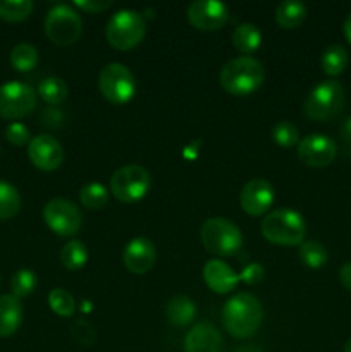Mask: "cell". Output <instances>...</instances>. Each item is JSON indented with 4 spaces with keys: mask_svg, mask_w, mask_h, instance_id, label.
I'll use <instances>...</instances> for the list:
<instances>
[{
    "mask_svg": "<svg viewBox=\"0 0 351 352\" xmlns=\"http://www.w3.org/2000/svg\"><path fill=\"white\" fill-rule=\"evenodd\" d=\"M264 309L253 294L240 292L226 301L222 308V323L227 332L236 339H246L260 329Z\"/></svg>",
    "mask_w": 351,
    "mask_h": 352,
    "instance_id": "1",
    "label": "cell"
},
{
    "mask_svg": "<svg viewBox=\"0 0 351 352\" xmlns=\"http://www.w3.org/2000/svg\"><path fill=\"white\" fill-rule=\"evenodd\" d=\"M265 79L264 65L250 55L231 58L219 76L220 86L234 96H244L260 88Z\"/></svg>",
    "mask_w": 351,
    "mask_h": 352,
    "instance_id": "2",
    "label": "cell"
},
{
    "mask_svg": "<svg viewBox=\"0 0 351 352\" xmlns=\"http://www.w3.org/2000/svg\"><path fill=\"white\" fill-rule=\"evenodd\" d=\"M262 234L265 239L279 246H298L303 243L306 226L296 210L279 208L262 220Z\"/></svg>",
    "mask_w": 351,
    "mask_h": 352,
    "instance_id": "3",
    "label": "cell"
},
{
    "mask_svg": "<svg viewBox=\"0 0 351 352\" xmlns=\"http://www.w3.org/2000/svg\"><path fill=\"white\" fill-rule=\"evenodd\" d=\"M147 21L138 10L120 9L110 16L105 26V36L117 50H129L143 40Z\"/></svg>",
    "mask_w": 351,
    "mask_h": 352,
    "instance_id": "4",
    "label": "cell"
},
{
    "mask_svg": "<svg viewBox=\"0 0 351 352\" xmlns=\"http://www.w3.org/2000/svg\"><path fill=\"white\" fill-rule=\"evenodd\" d=\"M200 237L206 251L219 256H229L243 246V234L240 227L226 217H212L205 220Z\"/></svg>",
    "mask_w": 351,
    "mask_h": 352,
    "instance_id": "5",
    "label": "cell"
},
{
    "mask_svg": "<svg viewBox=\"0 0 351 352\" xmlns=\"http://www.w3.org/2000/svg\"><path fill=\"white\" fill-rule=\"evenodd\" d=\"M344 107V88L336 79L320 81L305 100V116L312 120H327L343 110Z\"/></svg>",
    "mask_w": 351,
    "mask_h": 352,
    "instance_id": "6",
    "label": "cell"
},
{
    "mask_svg": "<svg viewBox=\"0 0 351 352\" xmlns=\"http://www.w3.org/2000/svg\"><path fill=\"white\" fill-rule=\"evenodd\" d=\"M45 31L55 45H72L81 36V16L74 7L67 3H57L47 12Z\"/></svg>",
    "mask_w": 351,
    "mask_h": 352,
    "instance_id": "7",
    "label": "cell"
},
{
    "mask_svg": "<svg viewBox=\"0 0 351 352\" xmlns=\"http://www.w3.org/2000/svg\"><path fill=\"white\" fill-rule=\"evenodd\" d=\"M148 189H150V174L147 168L136 164L117 168L110 179V191L123 203L140 201Z\"/></svg>",
    "mask_w": 351,
    "mask_h": 352,
    "instance_id": "8",
    "label": "cell"
},
{
    "mask_svg": "<svg viewBox=\"0 0 351 352\" xmlns=\"http://www.w3.org/2000/svg\"><path fill=\"white\" fill-rule=\"evenodd\" d=\"M98 86L102 95L112 103H126L136 93V79L131 69L120 62H110L100 71Z\"/></svg>",
    "mask_w": 351,
    "mask_h": 352,
    "instance_id": "9",
    "label": "cell"
},
{
    "mask_svg": "<svg viewBox=\"0 0 351 352\" xmlns=\"http://www.w3.org/2000/svg\"><path fill=\"white\" fill-rule=\"evenodd\" d=\"M36 107V91L23 81L0 85V116L3 119H21L30 116Z\"/></svg>",
    "mask_w": 351,
    "mask_h": 352,
    "instance_id": "10",
    "label": "cell"
},
{
    "mask_svg": "<svg viewBox=\"0 0 351 352\" xmlns=\"http://www.w3.org/2000/svg\"><path fill=\"white\" fill-rule=\"evenodd\" d=\"M43 220L57 236H74L81 227V212L69 199L54 198L43 206Z\"/></svg>",
    "mask_w": 351,
    "mask_h": 352,
    "instance_id": "11",
    "label": "cell"
},
{
    "mask_svg": "<svg viewBox=\"0 0 351 352\" xmlns=\"http://www.w3.org/2000/svg\"><path fill=\"white\" fill-rule=\"evenodd\" d=\"M28 157L36 168L52 172L64 162V148L50 134H38L28 144Z\"/></svg>",
    "mask_w": 351,
    "mask_h": 352,
    "instance_id": "12",
    "label": "cell"
},
{
    "mask_svg": "<svg viewBox=\"0 0 351 352\" xmlns=\"http://www.w3.org/2000/svg\"><path fill=\"white\" fill-rule=\"evenodd\" d=\"M188 21L196 30H220L229 19V9L219 0H195L188 6Z\"/></svg>",
    "mask_w": 351,
    "mask_h": 352,
    "instance_id": "13",
    "label": "cell"
},
{
    "mask_svg": "<svg viewBox=\"0 0 351 352\" xmlns=\"http://www.w3.org/2000/svg\"><path fill=\"white\" fill-rule=\"evenodd\" d=\"M336 143L326 134H308L298 143L299 160L310 167H327L336 158Z\"/></svg>",
    "mask_w": 351,
    "mask_h": 352,
    "instance_id": "14",
    "label": "cell"
},
{
    "mask_svg": "<svg viewBox=\"0 0 351 352\" xmlns=\"http://www.w3.org/2000/svg\"><path fill=\"white\" fill-rule=\"evenodd\" d=\"M240 203L248 215H264L274 203V188L267 179H251L241 189Z\"/></svg>",
    "mask_w": 351,
    "mask_h": 352,
    "instance_id": "15",
    "label": "cell"
},
{
    "mask_svg": "<svg viewBox=\"0 0 351 352\" xmlns=\"http://www.w3.org/2000/svg\"><path fill=\"white\" fill-rule=\"evenodd\" d=\"M155 260H157V251H155L153 243L147 237H134L124 248L123 261L127 270L133 274H147L153 267Z\"/></svg>",
    "mask_w": 351,
    "mask_h": 352,
    "instance_id": "16",
    "label": "cell"
},
{
    "mask_svg": "<svg viewBox=\"0 0 351 352\" xmlns=\"http://www.w3.org/2000/svg\"><path fill=\"white\" fill-rule=\"evenodd\" d=\"M222 333L209 322L198 323L186 333L184 352H222Z\"/></svg>",
    "mask_w": 351,
    "mask_h": 352,
    "instance_id": "17",
    "label": "cell"
},
{
    "mask_svg": "<svg viewBox=\"0 0 351 352\" xmlns=\"http://www.w3.org/2000/svg\"><path fill=\"white\" fill-rule=\"evenodd\" d=\"M203 280L217 294H227L237 285L240 274H236L226 261L209 260L203 267Z\"/></svg>",
    "mask_w": 351,
    "mask_h": 352,
    "instance_id": "18",
    "label": "cell"
},
{
    "mask_svg": "<svg viewBox=\"0 0 351 352\" xmlns=\"http://www.w3.org/2000/svg\"><path fill=\"white\" fill-rule=\"evenodd\" d=\"M23 322V306L12 294L0 296V337H10Z\"/></svg>",
    "mask_w": 351,
    "mask_h": 352,
    "instance_id": "19",
    "label": "cell"
},
{
    "mask_svg": "<svg viewBox=\"0 0 351 352\" xmlns=\"http://www.w3.org/2000/svg\"><path fill=\"white\" fill-rule=\"evenodd\" d=\"M165 315L167 320L176 327H184L196 316V306L191 298L188 296H174L169 299L167 306H165Z\"/></svg>",
    "mask_w": 351,
    "mask_h": 352,
    "instance_id": "20",
    "label": "cell"
},
{
    "mask_svg": "<svg viewBox=\"0 0 351 352\" xmlns=\"http://www.w3.org/2000/svg\"><path fill=\"white\" fill-rule=\"evenodd\" d=\"M233 45L243 55H250L262 45V33L253 23H243L233 31Z\"/></svg>",
    "mask_w": 351,
    "mask_h": 352,
    "instance_id": "21",
    "label": "cell"
},
{
    "mask_svg": "<svg viewBox=\"0 0 351 352\" xmlns=\"http://www.w3.org/2000/svg\"><path fill=\"white\" fill-rule=\"evenodd\" d=\"M306 17V6L299 0H284L275 9V21L281 28L292 30L298 28Z\"/></svg>",
    "mask_w": 351,
    "mask_h": 352,
    "instance_id": "22",
    "label": "cell"
},
{
    "mask_svg": "<svg viewBox=\"0 0 351 352\" xmlns=\"http://www.w3.org/2000/svg\"><path fill=\"white\" fill-rule=\"evenodd\" d=\"M322 69L327 76H339L348 65V52L343 45L332 43L322 52Z\"/></svg>",
    "mask_w": 351,
    "mask_h": 352,
    "instance_id": "23",
    "label": "cell"
},
{
    "mask_svg": "<svg viewBox=\"0 0 351 352\" xmlns=\"http://www.w3.org/2000/svg\"><path fill=\"white\" fill-rule=\"evenodd\" d=\"M67 85L58 76H48V78L41 79L40 85H38V95L41 96L43 102L50 103V105L64 102L67 98Z\"/></svg>",
    "mask_w": 351,
    "mask_h": 352,
    "instance_id": "24",
    "label": "cell"
},
{
    "mask_svg": "<svg viewBox=\"0 0 351 352\" xmlns=\"http://www.w3.org/2000/svg\"><path fill=\"white\" fill-rule=\"evenodd\" d=\"M10 64L19 72L31 71L38 64L36 47L31 43H26V41L14 45V48L10 50Z\"/></svg>",
    "mask_w": 351,
    "mask_h": 352,
    "instance_id": "25",
    "label": "cell"
},
{
    "mask_svg": "<svg viewBox=\"0 0 351 352\" xmlns=\"http://www.w3.org/2000/svg\"><path fill=\"white\" fill-rule=\"evenodd\" d=\"M61 261L67 270H79L88 261V250H86L85 243L78 239H72L62 248L61 251Z\"/></svg>",
    "mask_w": 351,
    "mask_h": 352,
    "instance_id": "26",
    "label": "cell"
},
{
    "mask_svg": "<svg viewBox=\"0 0 351 352\" xmlns=\"http://www.w3.org/2000/svg\"><path fill=\"white\" fill-rule=\"evenodd\" d=\"M21 210V195L12 184L0 181V220L16 217Z\"/></svg>",
    "mask_w": 351,
    "mask_h": 352,
    "instance_id": "27",
    "label": "cell"
},
{
    "mask_svg": "<svg viewBox=\"0 0 351 352\" xmlns=\"http://www.w3.org/2000/svg\"><path fill=\"white\" fill-rule=\"evenodd\" d=\"M298 254L303 263L310 268L323 267L327 263V258H329L327 248L319 241H305V243H301Z\"/></svg>",
    "mask_w": 351,
    "mask_h": 352,
    "instance_id": "28",
    "label": "cell"
},
{
    "mask_svg": "<svg viewBox=\"0 0 351 352\" xmlns=\"http://www.w3.org/2000/svg\"><path fill=\"white\" fill-rule=\"evenodd\" d=\"M33 10L31 0H0V17L10 23L26 19Z\"/></svg>",
    "mask_w": 351,
    "mask_h": 352,
    "instance_id": "29",
    "label": "cell"
},
{
    "mask_svg": "<svg viewBox=\"0 0 351 352\" xmlns=\"http://www.w3.org/2000/svg\"><path fill=\"white\" fill-rule=\"evenodd\" d=\"M48 306L58 316H72L76 311V301L65 289H52L48 294Z\"/></svg>",
    "mask_w": 351,
    "mask_h": 352,
    "instance_id": "30",
    "label": "cell"
},
{
    "mask_svg": "<svg viewBox=\"0 0 351 352\" xmlns=\"http://www.w3.org/2000/svg\"><path fill=\"white\" fill-rule=\"evenodd\" d=\"M79 199L86 208H102L109 201V192L105 186L100 182H88L79 191Z\"/></svg>",
    "mask_w": 351,
    "mask_h": 352,
    "instance_id": "31",
    "label": "cell"
},
{
    "mask_svg": "<svg viewBox=\"0 0 351 352\" xmlns=\"http://www.w3.org/2000/svg\"><path fill=\"white\" fill-rule=\"evenodd\" d=\"M36 287V275L30 268H21L10 278V289H12V296L17 299L26 298Z\"/></svg>",
    "mask_w": 351,
    "mask_h": 352,
    "instance_id": "32",
    "label": "cell"
},
{
    "mask_svg": "<svg viewBox=\"0 0 351 352\" xmlns=\"http://www.w3.org/2000/svg\"><path fill=\"white\" fill-rule=\"evenodd\" d=\"M272 138L282 148H291L299 143V131L289 120H281L272 127Z\"/></svg>",
    "mask_w": 351,
    "mask_h": 352,
    "instance_id": "33",
    "label": "cell"
},
{
    "mask_svg": "<svg viewBox=\"0 0 351 352\" xmlns=\"http://www.w3.org/2000/svg\"><path fill=\"white\" fill-rule=\"evenodd\" d=\"M72 337H74L78 342H81L83 346H92L96 340V332L93 329V325L86 320L79 318L72 323Z\"/></svg>",
    "mask_w": 351,
    "mask_h": 352,
    "instance_id": "34",
    "label": "cell"
},
{
    "mask_svg": "<svg viewBox=\"0 0 351 352\" xmlns=\"http://www.w3.org/2000/svg\"><path fill=\"white\" fill-rule=\"evenodd\" d=\"M6 138L9 143L16 144V146H23V144L31 141L30 129H28L23 122H10L9 126L6 127Z\"/></svg>",
    "mask_w": 351,
    "mask_h": 352,
    "instance_id": "35",
    "label": "cell"
},
{
    "mask_svg": "<svg viewBox=\"0 0 351 352\" xmlns=\"http://www.w3.org/2000/svg\"><path fill=\"white\" fill-rule=\"evenodd\" d=\"M265 270L260 263H250L243 268V272L240 274V280L246 282L248 285H255L258 282H262L264 278Z\"/></svg>",
    "mask_w": 351,
    "mask_h": 352,
    "instance_id": "36",
    "label": "cell"
},
{
    "mask_svg": "<svg viewBox=\"0 0 351 352\" xmlns=\"http://www.w3.org/2000/svg\"><path fill=\"white\" fill-rule=\"evenodd\" d=\"M110 0H74V6L85 12H102L107 7H110Z\"/></svg>",
    "mask_w": 351,
    "mask_h": 352,
    "instance_id": "37",
    "label": "cell"
},
{
    "mask_svg": "<svg viewBox=\"0 0 351 352\" xmlns=\"http://www.w3.org/2000/svg\"><path fill=\"white\" fill-rule=\"evenodd\" d=\"M339 280L348 291H351V261H346V263L341 267L339 270Z\"/></svg>",
    "mask_w": 351,
    "mask_h": 352,
    "instance_id": "38",
    "label": "cell"
},
{
    "mask_svg": "<svg viewBox=\"0 0 351 352\" xmlns=\"http://www.w3.org/2000/svg\"><path fill=\"white\" fill-rule=\"evenodd\" d=\"M341 138H343L344 144L351 148V117L344 120L343 127H341Z\"/></svg>",
    "mask_w": 351,
    "mask_h": 352,
    "instance_id": "39",
    "label": "cell"
},
{
    "mask_svg": "<svg viewBox=\"0 0 351 352\" xmlns=\"http://www.w3.org/2000/svg\"><path fill=\"white\" fill-rule=\"evenodd\" d=\"M343 30H344V36H346L348 41H350V43H351V12L348 14V17H346V19H344Z\"/></svg>",
    "mask_w": 351,
    "mask_h": 352,
    "instance_id": "40",
    "label": "cell"
},
{
    "mask_svg": "<svg viewBox=\"0 0 351 352\" xmlns=\"http://www.w3.org/2000/svg\"><path fill=\"white\" fill-rule=\"evenodd\" d=\"M234 352H264V351L257 346H243V347H237Z\"/></svg>",
    "mask_w": 351,
    "mask_h": 352,
    "instance_id": "41",
    "label": "cell"
},
{
    "mask_svg": "<svg viewBox=\"0 0 351 352\" xmlns=\"http://www.w3.org/2000/svg\"><path fill=\"white\" fill-rule=\"evenodd\" d=\"M344 352H351V339L344 344Z\"/></svg>",
    "mask_w": 351,
    "mask_h": 352,
    "instance_id": "42",
    "label": "cell"
},
{
    "mask_svg": "<svg viewBox=\"0 0 351 352\" xmlns=\"http://www.w3.org/2000/svg\"><path fill=\"white\" fill-rule=\"evenodd\" d=\"M83 308H85V311H88V309H89V305H88V301H85V305H83Z\"/></svg>",
    "mask_w": 351,
    "mask_h": 352,
    "instance_id": "43",
    "label": "cell"
}]
</instances>
